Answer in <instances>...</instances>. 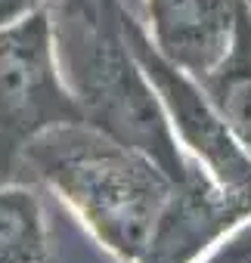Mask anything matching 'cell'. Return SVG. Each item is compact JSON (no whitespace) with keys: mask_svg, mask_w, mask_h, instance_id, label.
Instances as JSON below:
<instances>
[{"mask_svg":"<svg viewBox=\"0 0 251 263\" xmlns=\"http://www.w3.org/2000/svg\"><path fill=\"white\" fill-rule=\"evenodd\" d=\"M62 84L84 124L155 158L177 183L195 164L149 84L121 22V0H44Z\"/></svg>","mask_w":251,"mask_h":263,"instance_id":"1","label":"cell"},{"mask_svg":"<svg viewBox=\"0 0 251 263\" xmlns=\"http://www.w3.org/2000/svg\"><path fill=\"white\" fill-rule=\"evenodd\" d=\"M19 180L47 183L121 263L149 251L177 192V180L155 158L84 121L41 134L22 155Z\"/></svg>","mask_w":251,"mask_h":263,"instance_id":"2","label":"cell"},{"mask_svg":"<svg viewBox=\"0 0 251 263\" xmlns=\"http://www.w3.org/2000/svg\"><path fill=\"white\" fill-rule=\"evenodd\" d=\"M81 121L53 53L44 0L0 25V183L19 180L25 149L50 127Z\"/></svg>","mask_w":251,"mask_h":263,"instance_id":"3","label":"cell"},{"mask_svg":"<svg viewBox=\"0 0 251 263\" xmlns=\"http://www.w3.org/2000/svg\"><path fill=\"white\" fill-rule=\"evenodd\" d=\"M121 22L128 44L137 53L149 84L155 87L165 118L171 124V134L177 137L183 152L195 164H202L223 189L251 201V155L229 134L226 121L214 108L202 81L192 78L177 62H171L155 47L140 10L124 4V0H121Z\"/></svg>","mask_w":251,"mask_h":263,"instance_id":"4","label":"cell"},{"mask_svg":"<svg viewBox=\"0 0 251 263\" xmlns=\"http://www.w3.org/2000/svg\"><path fill=\"white\" fill-rule=\"evenodd\" d=\"M0 263H121L41 180L0 183Z\"/></svg>","mask_w":251,"mask_h":263,"instance_id":"5","label":"cell"},{"mask_svg":"<svg viewBox=\"0 0 251 263\" xmlns=\"http://www.w3.org/2000/svg\"><path fill=\"white\" fill-rule=\"evenodd\" d=\"M245 10L248 0H140L155 47L199 81L229 53Z\"/></svg>","mask_w":251,"mask_h":263,"instance_id":"6","label":"cell"},{"mask_svg":"<svg viewBox=\"0 0 251 263\" xmlns=\"http://www.w3.org/2000/svg\"><path fill=\"white\" fill-rule=\"evenodd\" d=\"M202 87L208 90L236 143L251 155V7L239 22L229 53L211 74L202 78Z\"/></svg>","mask_w":251,"mask_h":263,"instance_id":"7","label":"cell"},{"mask_svg":"<svg viewBox=\"0 0 251 263\" xmlns=\"http://www.w3.org/2000/svg\"><path fill=\"white\" fill-rule=\"evenodd\" d=\"M38 4H41V0H0V25L13 22L16 16H22L25 10L38 7Z\"/></svg>","mask_w":251,"mask_h":263,"instance_id":"8","label":"cell"},{"mask_svg":"<svg viewBox=\"0 0 251 263\" xmlns=\"http://www.w3.org/2000/svg\"><path fill=\"white\" fill-rule=\"evenodd\" d=\"M248 7H251V0H248Z\"/></svg>","mask_w":251,"mask_h":263,"instance_id":"9","label":"cell"}]
</instances>
